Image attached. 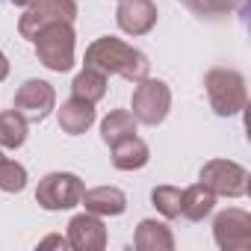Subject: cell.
Instances as JSON below:
<instances>
[{
  "instance_id": "6da1fadb",
  "label": "cell",
  "mask_w": 251,
  "mask_h": 251,
  "mask_svg": "<svg viewBox=\"0 0 251 251\" xmlns=\"http://www.w3.org/2000/svg\"><path fill=\"white\" fill-rule=\"evenodd\" d=\"M86 68H95L100 74H121L124 80L136 83L148 77L151 62L139 48L121 42L115 36H100L86 48Z\"/></svg>"
},
{
  "instance_id": "52a82bcc",
  "label": "cell",
  "mask_w": 251,
  "mask_h": 251,
  "mask_svg": "<svg viewBox=\"0 0 251 251\" xmlns=\"http://www.w3.org/2000/svg\"><path fill=\"white\" fill-rule=\"evenodd\" d=\"M201 183L213 195H225V198L248 195V172L233 160H210V163H204Z\"/></svg>"
},
{
  "instance_id": "7a4b0ae2",
  "label": "cell",
  "mask_w": 251,
  "mask_h": 251,
  "mask_svg": "<svg viewBox=\"0 0 251 251\" xmlns=\"http://www.w3.org/2000/svg\"><path fill=\"white\" fill-rule=\"evenodd\" d=\"M204 89H207V100H210L213 112L222 118L239 115L248 103L245 77L233 68H210L204 77Z\"/></svg>"
},
{
  "instance_id": "9a60e30c",
  "label": "cell",
  "mask_w": 251,
  "mask_h": 251,
  "mask_svg": "<svg viewBox=\"0 0 251 251\" xmlns=\"http://www.w3.org/2000/svg\"><path fill=\"white\" fill-rule=\"evenodd\" d=\"M133 245L139 251H172L175 248V236L169 230L166 222L157 219H142L136 233H133Z\"/></svg>"
},
{
  "instance_id": "5b68a950",
  "label": "cell",
  "mask_w": 251,
  "mask_h": 251,
  "mask_svg": "<svg viewBox=\"0 0 251 251\" xmlns=\"http://www.w3.org/2000/svg\"><path fill=\"white\" fill-rule=\"evenodd\" d=\"M74 18H77V0H33L18 21V33L33 42L45 27L74 24Z\"/></svg>"
},
{
  "instance_id": "9c48e42d",
  "label": "cell",
  "mask_w": 251,
  "mask_h": 251,
  "mask_svg": "<svg viewBox=\"0 0 251 251\" xmlns=\"http://www.w3.org/2000/svg\"><path fill=\"white\" fill-rule=\"evenodd\" d=\"M53 106H56V92L48 80H27L15 92V109L27 121H45Z\"/></svg>"
},
{
  "instance_id": "ba28073f",
  "label": "cell",
  "mask_w": 251,
  "mask_h": 251,
  "mask_svg": "<svg viewBox=\"0 0 251 251\" xmlns=\"http://www.w3.org/2000/svg\"><path fill=\"white\" fill-rule=\"evenodd\" d=\"M213 239L222 251H248L251 248V216L239 207L222 210L213 222Z\"/></svg>"
},
{
  "instance_id": "8992f818",
  "label": "cell",
  "mask_w": 251,
  "mask_h": 251,
  "mask_svg": "<svg viewBox=\"0 0 251 251\" xmlns=\"http://www.w3.org/2000/svg\"><path fill=\"white\" fill-rule=\"evenodd\" d=\"M83 180L71 172H50L39 180V189H36V201L50 210V213H59V210H71L80 204L83 198Z\"/></svg>"
},
{
  "instance_id": "7c38bea8",
  "label": "cell",
  "mask_w": 251,
  "mask_h": 251,
  "mask_svg": "<svg viewBox=\"0 0 251 251\" xmlns=\"http://www.w3.org/2000/svg\"><path fill=\"white\" fill-rule=\"evenodd\" d=\"M56 121H59L62 133L80 136V133H86L92 124H95V103H89V100L71 95V98L56 109Z\"/></svg>"
},
{
  "instance_id": "8fae6325",
  "label": "cell",
  "mask_w": 251,
  "mask_h": 251,
  "mask_svg": "<svg viewBox=\"0 0 251 251\" xmlns=\"http://www.w3.org/2000/svg\"><path fill=\"white\" fill-rule=\"evenodd\" d=\"M68 245L77 251H100L106 248V227L100 216L95 213H80L68 222Z\"/></svg>"
},
{
  "instance_id": "3957f363",
  "label": "cell",
  "mask_w": 251,
  "mask_h": 251,
  "mask_svg": "<svg viewBox=\"0 0 251 251\" xmlns=\"http://www.w3.org/2000/svg\"><path fill=\"white\" fill-rule=\"evenodd\" d=\"M74 27L71 24H50L45 27L33 42H36V56L45 68L62 74V71H71L74 65Z\"/></svg>"
},
{
  "instance_id": "e0dca14e",
  "label": "cell",
  "mask_w": 251,
  "mask_h": 251,
  "mask_svg": "<svg viewBox=\"0 0 251 251\" xmlns=\"http://www.w3.org/2000/svg\"><path fill=\"white\" fill-rule=\"evenodd\" d=\"M136 118L130 109H112L103 121H100V139L112 148L115 142L127 139V136H136Z\"/></svg>"
},
{
  "instance_id": "cb8c5ba5",
  "label": "cell",
  "mask_w": 251,
  "mask_h": 251,
  "mask_svg": "<svg viewBox=\"0 0 251 251\" xmlns=\"http://www.w3.org/2000/svg\"><path fill=\"white\" fill-rule=\"evenodd\" d=\"M6 74H9V59H6V53L0 50V83L6 80Z\"/></svg>"
},
{
  "instance_id": "5bb4252c",
  "label": "cell",
  "mask_w": 251,
  "mask_h": 251,
  "mask_svg": "<svg viewBox=\"0 0 251 251\" xmlns=\"http://www.w3.org/2000/svg\"><path fill=\"white\" fill-rule=\"evenodd\" d=\"M148 160H151V148L139 136H127L112 145V166L118 172H139L148 166Z\"/></svg>"
},
{
  "instance_id": "7402d4cb",
  "label": "cell",
  "mask_w": 251,
  "mask_h": 251,
  "mask_svg": "<svg viewBox=\"0 0 251 251\" xmlns=\"http://www.w3.org/2000/svg\"><path fill=\"white\" fill-rule=\"evenodd\" d=\"M27 186V169L15 160H6L0 163V189L3 192H21Z\"/></svg>"
},
{
  "instance_id": "ac0fdd59",
  "label": "cell",
  "mask_w": 251,
  "mask_h": 251,
  "mask_svg": "<svg viewBox=\"0 0 251 251\" xmlns=\"http://www.w3.org/2000/svg\"><path fill=\"white\" fill-rule=\"evenodd\" d=\"M27 118L18 109H3L0 112V148H21L27 142Z\"/></svg>"
},
{
  "instance_id": "277c9868",
  "label": "cell",
  "mask_w": 251,
  "mask_h": 251,
  "mask_svg": "<svg viewBox=\"0 0 251 251\" xmlns=\"http://www.w3.org/2000/svg\"><path fill=\"white\" fill-rule=\"evenodd\" d=\"M169 109H172V89L163 80H151V77L136 80V89L130 98V112L139 124L157 127V124L166 121Z\"/></svg>"
},
{
  "instance_id": "d4e9b609",
  "label": "cell",
  "mask_w": 251,
  "mask_h": 251,
  "mask_svg": "<svg viewBox=\"0 0 251 251\" xmlns=\"http://www.w3.org/2000/svg\"><path fill=\"white\" fill-rule=\"evenodd\" d=\"M9 3H15V6H24V9H27V6L33 3V0H9Z\"/></svg>"
},
{
  "instance_id": "2e32d148",
  "label": "cell",
  "mask_w": 251,
  "mask_h": 251,
  "mask_svg": "<svg viewBox=\"0 0 251 251\" xmlns=\"http://www.w3.org/2000/svg\"><path fill=\"white\" fill-rule=\"evenodd\" d=\"M216 207V195L198 180L192 186L183 189V198H180V216L189 219V222H204Z\"/></svg>"
},
{
  "instance_id": "ffe728a7",
  "label": "cell",
  "mask_w": 251,
  "mask_h": 251,
  "mask_svg": "<svg viewBox=\"0 0 251 251\" xmlns=\"http://www.w3.org/2000/svg\"><path fill=\"white\" fill-rule=\"evenodd\" d=\"M180 3L198 18H219V15L236 12L245 0H180Z\"/></svg>"
},
{
  "instance_id": "30bf717a",
  "label": "cell",
  "mask_w": 251,
  "mask_h": 251,
  "mask_svg": "<svg viewBox=\"0 0 251 251\" xmlns=\"http://www.w3.org/2000/svg\"><path fill=\"white\" fill-rule=\"evenodd\" d=\"M160 12L154 6V0H118L115 9V24L121 33L127 36H145L154 30Z\"/></svg>"
},
{
  "instance_id": "44dd1931",
  "label": "cell",
  "mask_w": 251,
  "mask_h": 251,
  "mask_svg": "<svg viewBox=\"0 0 251 251\" xmlns=\"http://www.w3.org/2000/svg\"><path fill=\"white\" fill-rule=\"evenodd\" d=\"M180 198H183V189H177V186H154V192H151L154 207L166 219H177L180 216Z\"/></svg>"
},
{
  "instance_id": "4fadbf2b",
  "label": "cell",
  "mask_w": 251,
  "mask_h": 251,
  "mask_svg": "<svg viewBox=\"0 0 251 251\" xmlns=\"http://www.w3.org/2000/svg\"><path fill=\"white\" fill-rule=\"evenodd\" d=\"M80 204L95 216H121L127 210V195L118 186H95V189H83Z\"/></svg>"
},
{
  "instance_id": "484cf974",
  "label": "cell",
  "mask_w": 251,
  "mask_h": 251,
  "mask_svg": "<svg viewBox=\"0 0 251 251\" xmlns=\"http://www.w3.org/2000/svg\"><path fill=\"white\" fill-rule=\"evenodd\" d=\"M0 163H3V151H0Z\"/></svg>"
},
{
  "instance_id": "603a6c76",
  "label": "cell",
  "mask_w": 251,
  "mask_h": 251,
  "mask_svg": "<svg viewBox=\"0 0 251 251\" xmlns=\"http://www.w3.org/2000/svg\"><path fill=\"white\" fill-rule=\"evenodd\" d=\"M45 248H71V245H68V236L50 233V236H45V239L39 242V251H45Z\"/></svg>"
},
{
  "instance_id": "d6986e66",
  "label": "cell",
  "mask_w": 251,
  "mask_h": 251,
  "mask_svg": "<svg viewBox=\"0 0 251 251\" xmlns=\"http://www.w3.org/2000/svg\"><path fill=\"white\" fill-rule=\"evenodd\" d=\"M71 92H74V98H83V100H89V103H98V100L106 95V74H100V71H95V68H83V71L74 77Z\"/></svg>"
}]
</instances>
